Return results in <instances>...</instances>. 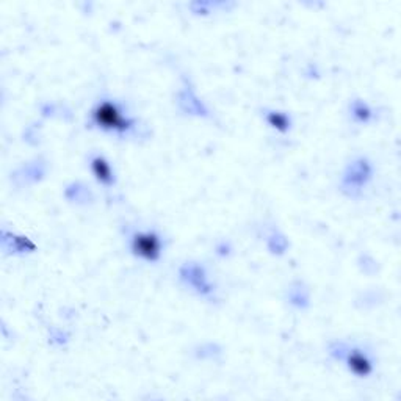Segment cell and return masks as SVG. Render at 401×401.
I'll list each match as a JSON object with an SVG mask.
<instances>
[{
	"label": "cell",
	"instance_id": "obj_1",
	"mask_svg": "<svg viewBox=\"0 0 401 401\" xmlns=\"http://www.w3.org/2000/svg\"><path fill=\"white\" fill-rule=\"evenodd\" d=\"M93 121L103 131L115 133H129L133 129V121L126 116L121 106L113 101H102L93 108Z\"/></svg>",
	"mask_w": 401,
	"mask_h": 401
},
{
	"label": "cell",
	"instance_id": "obj_4",
	"mask_svg": "<svg viewBox=\"0 0 401 401\" xmlns=\"http://www.w3.org/2000/svg\"><path fill=\"white\" fill-rule=\"evenodd\" d=\"M91 171L94 178L98 179L102 186H111L115 183V173L111 170L110 162L102 156H94L91 158Z\"/></svg>",
	"mask_w": 401,
	"mask_h": 401
},
{
	"label": "cell",
	"instance_id": "obj_3",
	"mask_svg": "<svg viewBox=\"0 0 401 401\" xmlns=\"http://www.w3.org/2000/svg\"><path fill=\"white\" fill-rule=\"evenodd\" d=\"M345 364H347L348 370L359 376V378H365V376L373 372V362L370 356L365 351L357 350V348H348L343 356Z\"/></svg>",
	"mask_w": 401,
	"mask_h": 401
},
{
	"label": "cell",
	"instance_id": "obj_2",
	"mask_svg": "<svg viewBox=\"0 0 401 401\" xmlns=\"http://www.w3.org/2000/svg\"><path fill=\"white\" fill-rule=\"evenodd\" d=\"M132 253L143 260L157 262L162 255V238L156 230L135 232L131 242Z\"/></svg>",
	"mask_w": 401,
	"mask_h": 401
},
{
	"label": "cell",
	"instance_id": "obj_5",
	"mask_svg": "<svg viewBox=\"0 0 401 401\" xmlns=\"http://www.w3.org/2000/svg\"><path fill=\"white\" fill-rule=\"evenodd\" d=\"M267 121L273 129H276L279 132H287L290 129V124H292L290 118L283 113V111H270L267 115Z\"/></svg>",
	"mask_w": 401,
	"mask_h": 401
}]
</instances>
